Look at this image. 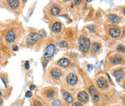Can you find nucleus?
Returning a JSON list of instances; mask_svg holds the SVG:
<instances>
[{"mask_svg": "<svg viewBox=\"0 0 125 106\" xmlns=\"http://www.w3.org/2000/svg\"><path fill=\"white\" fill-rule=\"evenodd\" d=\"M88 70H89V71H90V70H92V69H93V66L92 65H88Z\"/></svg>", "mask_w": 125, "mask_h": 106, "instance_id": "nucleus-30", "label": "nucleus"}, {"mask_svg": "<svg viewBox=\"0 0 125 106\" xmlns=\"http://www.w3.org/2000/svg\"><path fill=\"white\" fill-rule=\"evenodd\" d=\"M7 4L10 7L11 9H15L18 7L19 6V1H17V0H9V1H7Z\"/></svg>", "mask_w": 125, "mask_h": 106, "instance_id": "nucleus-14", "label": "nucleus"}, {"mask_svg": "<svg viewBox=\"0 0 125 106\" xmlns=\"http://www.w3.org/2000/svg\"><path fill=\"white\" fill-rule=\"evenodd\" d=\"M51 74L52 77L54 80H59V78L62 76V72H61V70L59 69H58V68H54L51 71Z\"/></svg>", "mask_w": 125, "mask_h": 106, "instance_id": "nucleus-9", "label": "nucleus"}, {"mask_svg": "<svg viewBox=\"0 0 125 106\" xmlns=\"http://www.w3.org/2000/svg\"><path fill=\"white\" fill-rule=\"evenodd\" d=\"M12 50H13L14 51H17L18 50V46H16V45H13V46H12Z\"/></svg>", "mask_w": 125, "mask_h": 106, "instance_id": "nucleus-26", "label": "nucleus"}, {"mask_svg": "<svg viewBox=\"0 0 125 106\" xmlns=\"http://www.w3.org/2000/svg\"><path fill=\"white\" fill-rule=\"evenodd\" d=\"M78 43H79L80 50L82 53H87L88 51L90 43V40L88 38L85 36H80L78 40Z\"/></svg>", "mask_w": 125, "mask_h": 106, "instance_id": "nucleus-1", "label": "nucleus"}, {"mask_svg": "<svg viewBox=\"0 0 125 106\" xmlns=\"http://www.w3.org/2000/svg\"><path fill=\"white\" fill-rule=\"evenodd\" d=\"M46 95H47V97L49 98H53L56 95V92L54 90H49L47 91Z\"/></svg>", "mask_w": 125, "mask_h": 106, "instance_id": "nucleus-20", "label": "nucleus"}, {"mask_svg": "<svg viewBox=\"0 0 125 106\" xmlns=\"http://www.w3.org/2000/svg\"><path fill=\"white\" fill-rule=\"evenodd\" d=\"M67 43L66 42V41H61V42H59V43H58V46H59V47H61V48H66V46H67Z\"/></svg>", "mask_w": 125, "mask_h": 106, "instance_id": "nucleus-22", "label": "nucleus"}, {"mask_svg": "<svg viewBox=\"0 0 125 106\" xmlns=\"http://www.w3.org/2000/svg\"><path fill=\"white\" fill-rule=\"evenodd\" d=\"M110 61L114 64H119L123 62V59L119 56H114L110 59Z\"/></svg>", "mask_w": 125, "mask_h": 106, "instance_id": "nucleus-13", "label": "nucleus"}, {"mask_svg": "<svg viewBox=\"0 0 125 106\" xmlns=\"http://www.w3.org/2000/svg\"><path fill=\"white\" fill-rule=\"evenodd\" d=\"M25 69H29V68H30V65H29V61H27L25 62Z\"/></svg>", "mask_w": 125, "mask_h": 106, "instance_id": "nucleus-27", "label": "nucleus"}, {"mask_svg": "<svg viewBox=\"0 0 125 106\" xmlns=\"http://www.w3.org/2000/svg\"><path fill=\"white\" fill-rule=\"evenodd\" d=\"M34 89H36V86H35V85H31V86H30V90H33Z\"/></svg>", "mask_w": 125, "mask_h": 106, "instance_id": "nucleus-31", "label": "nucleus"}, {"mask_svg": "<svg viewBox=\"0 0 125 106\" xmlns=\"http://www.w3.org/2000/svg\"><path fill=\"white\" fill-rule=\"evenodd\" d=\"M38 38H39V35L38 33H30L27 37L26 43L28 46H33L38 41Z\"/></svg>", "mask_w": 125, "mask_h": 106, "instance_id": "nucleus-3", "label": "nucleus"}, {"mask_svg": "<svg viewBox=\"0 0 125 106\" xmlns=\"http://www.w3.org/2000/svg\"><path fill=\"white\" fill-rule=\"evenodd\" d=\"M77 81H78L77 77L74 74L71 73L68 74V76L66 77V82L69 85H72V86L75 85L77 83Z\"/></svg>", "mask_w": 125, "mask_h": 106, "instance_id": "nucleus-5", "label": "nucleus"}, {"mask_svg": "<svg viewBox=\"0 0 125 106\" xmlns=\"http://www.w3.org/2000/svg\"><path fill=\"white\" fill-rule=\"evenodd\" d=\"M89 92H90V95L92 96V98H93V102L94 103H98L99 101V100H100L99 94H98V93L97 92V90H96V88L93 85L90 86V87H89Z\"/></svg>", "mask_w": 125, "mask_h": 106, "instance_id": "nucleus-4", "label": "nucleus"}, {"mask_svg": "<svg viewBox=\"0 0 125 106\" xmlns=\"http://www.w3.org/2000/svg\"><path fill=\"white\" fill-rule=\"evenodd\" d=\"M97 85L101 89H104L108 86V82L104 77H100L97 80Z\"/></svg>", "mask_w": 125, "mask_h": 106, "instance_id": "nucleus-8", "label": "nucleus"}, {"mask_svg": "<svg viewBox=\"0 0 125 106\" xmlns=\"http://www.w3.org/2000/svg\"><path fill=\"white\" fill-rule=\"evenodd\" d=\"M33 106H43V105L41 104V103H40L38 100H35L33 102Z\"/></svg>", "mask_w": 125, "mask_h": 106, "instance_id": "nucleus-24", "label": "nucleus"}, {"mask_svg": "<svg viewBox=\"0 0 125 106\" xmlns=\"http://www.w3.org/2000/svg\"><path fill=\"white\" fill-rule=\"evenodd\" d=\"M62 102L59 100H56L52 103V106H62Z\"/></svg>", "mask_w": 125, "mask_h": 106, "instance_id": "nucleus-21", "label": "nucleus"}, {"mask_svg": "<svg viewBox=\"0 0 125 106\" xmlns=\"http://www.w3.org/2000/svg\"><path fill=\"white\" fill-rule=\"evenodd\" d=\"M69 64V60L67 59H61L58 61V65L62 67H67Z\"/></svg>", "mask_w": 125, "mask_h": 106, "instance_id": "nucleus-16", "label": "nucleus"}, {"mask_svg": "<svg viewBox=\"0 0 125 106\" xmlns=\"http://www.w3.org/2000/svg\"><path fill=\"white\" fill-rule=\"evenodd\" d=\"M15 37L16 36H15V32L13 30H9L7 33V35L5 36V39H6V40L8 43H12V42H13L15 40Z\"/></svg>", "mask_w": 125, "mask_h": 106, "instance_id": "nucleus-10", "label": "nucleus"}, {"mask_svg": "<svg viewBox=\"0 0 125 106\" xmlns=\"http://www.w3.org/2000/svg\"><path fill=\"white\" fill-rule=\"evenodd\" d=\"M25 97L26 98H31L32 97V93L29 90V91H28V92H26V93H25Z\"/></svg>", "mask_w": 125, "mask_h": 106, "instance_id": "nucleus-25", "label": "nucleus"}, {"mask_svg": "<svg viewBox=\"0 0 125 106\" xmlns=\"http://www.w3.org/2000/svg\"><path fill=\"white\" fill-rule=\"evenodd\" d=\"M77 98L82 103H87L89 100V96L85 91L80 92L77 95Z\"/></svg>", "mask_w": 125, "mask_h": 106, "instance_id": "nucleus-7", "label": "nucleus"}, {"mask_svg": "<svg viewBox=\"0 0 125 106\" xmlns=\"http://www.w3.org/2000/svg\"><path fill=\"white\" fill-rule=\"evenodd\" d=\"M88 27V29L90 30V31H93V30H94V26H93V25H90Z\"/></svg>", "mask_w": 125, "mask_h": 106, "instance_id": "nucleus-29", "label": "nucleus"}, {"mask_svg": "<svg viewBox=\"0 0 125 106\" xmlns=\"http://www.w3.org/2000/svg\"><path fill=\"white\" fill-rule=\"evenodd\" d=\"M114 77H116V80H117V82H119L120 80H122L124 78V76H125L124 70H122V69L117 70V71H116V72L114 73Z\"/></svg>", "mask_w": 125, "mask_h": 106, "instance_id": "nucleus-11", "label": "nucleus"}, {"mask_svg": "<svg viewBox=\"0 0 125 106\" xmlns=\"http://www.w3.org/2000/svg\"><path fill=\"white\" fill-rule=\"evenodd\" d=\"M2 103H3V100L1 99H0V106L2 105Z\"/></svg>", "mask_w": 125, "mask_h": 106, "instance_id": "nucleus-32", "label": "nucleus"}, {"mask_svg": "<svg viewBox=\"0 0 125 106\" xmlns=\"http://www.w3.org/2000/svg\"><path fill=\"white\" fill-rule=\"evenodd\" d=\"M55 46L54 44H50L49 45L46 50H45V53H44V59H50L53 56L54 52H55Z\"/></svg>", "mask_w": 125, "mask_h": 106, "instance_id": "nucleus-2", "label": "nucleus"}, {"mask_svg": "<svg viewBox=\"0 0 125 106\" xmlns=\"http://www.w3.org/2000/svg\"><path fill=\"white\" fill-rule=\"evenodd\" d=\"M63 98H64V99L65 100V101H66V102L69 103H72V102L74 101L72 97V96L70 95V94L68 93L67 92H64V93H63Z\"/></svg>", "mask_w": 125, "mask_h": 106, "instance_id": "nucleus-17", "label": "nucleus"}, {"mask_svg": "<svg viewBox=\"0 0 125 106\" xmlns=\"http://www.w3.org/2000/svg\"><path fill=\"white\" fill-rule=\"evenodd\" d=\"M100 48H101V45H100L99 43H93V45L92 46V49H91V51H92L93 53H97V52L100 50Z\"/></svg>", "mask_w": 125, "mask_h": 106, "instance_id": "nucleus-18", "label": "nucleus"}, {"mask_svg": "<svg viewBox=\"0 0 125 106\" xmlns=\"http://www.w3.org/2000/svg\"><path fill=\"white\" fill-rule=\"evenodd\" d=\"M117 51H119V52H122V53H125V47L122 46V45H119L117 46Z\"/></svg>", "mask_w": 125, "mask_h": 106, "instance_id": "nucleus-23", "label": "nucleus"}, {"mask_svg": "<svg viewBox=\"0 0 125 106\" xmlns=\"http://www.w3.org/2000/svg\"><path fill=\"white\" fill-rule=\"evenodd\" d=\"M72 106H82V103H74L72 104Z\"/></svg>", "mask_w": 125, "mask_h": 106, "instance_id": "nucleus-28", "label": "nucleus"}, {"mask_svg": "<svg viewBox=\"0 0 125 106\" xmlns=\"http://www.w3.org/2000/svg\"><path fill=\"white\" fill-rule=\"evenodd\" d=\"M60 12V9L57 7H53L51 9V14L54 16L58 15Z\"/></svg>", "mask_w": 125, "mask_h": 106, "instance_id": "nucleus-19", "label": "nucleus"}, {"mask_svg": "<svg viewBox=\"0 0 125 106\" xmlns=\"http://www.w3.org/2000/svg\"><path fill=\"white\" fill-rule=\"evenodd\" d=\"M109 34L111 36V38H118L121 35V30L116 27H111L109 30Z\"/></svg>", "mask_w": 125, "mask_h": 106, "instance_id": "nucleus-6", "label": "nucleus"}, {"mask_svg": "<svg viewBox=\"0 0 125 106\" xmlns=\"http://www.w3.org/2000/svg\"><path fill=\"white\" fill-rule=\"evenodd\" d=\"M62 30V24L59 22H56L55 23H54L53 26H52V30L54 33H58L61 31Z\"/></svg>", "mask_w": 125, "mask_h": 106, "instance_id": "nucleus-15", "label": "nucleus"}, {"mask_svg": "<svg viewBox=\"0 0 125 106\" xmlns=\"http://www.w3.org/2000/svg\"><path fill=\"white\" fill-rule=\"evenodd\" d=\"M108 20L109 22H111V23H118L120 21V17L116 14H109V17H108Z\"/></svg>", "mask_w": 125, "mask_h": 106, "instance_id": "nucleus-12", "label": "nucleus"}, {"mask_svg": "<svg viewBox=\"0 0 125 106\" xmlns=\"http://www.w3.org/2000/svg\"><path fill=\"white\" fill-rule=\"evenodd\" d=\"M1 95H2V93H1V91H0V97H1Z\"/></svg>", "mask_w": 125, "mask_h": 106, "instance_id": "nucleus-33", "label": "nucleus"}]
</instances>
